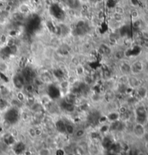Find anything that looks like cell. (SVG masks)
Instances as JSON below:
<instances>
[{"instance_id":"6da1fadb","label":"cell","mask_w":148,"mask_h":155,"mask_svg":"<svg viewBox=\"0 0 148 155\" xmlns=\"http://www.w3.org/2000/svg\"><path fill=\"white\" fill-rule=\"evenodd\" d=\"M145 61L140 59H136L133 61H131V72L133 75L140 76L145 73Z\"/></svg>"},{"instance_id":"7a4b0ae2","label":"cell","mask_w":148,"mask_h":155,"mask_svg":"<svg viewBox=\"0 0 148 155\" xmlns=\"http://www.w3.org/2000/svg\"><path fill=\"white\" fill-rule=\"evenodd\" d=\"M117 68L121 75H126L129 76L132 74L131 72V61L128 60L123 59L118 61L117 64Z\"/></svg>"},{"instance_id":"3957f363","label":"cell","mask_w":148,"mask_h":155,"mask_svg":"<svg viewBox=\"0 0 148 155\" xmlns=\"http://www.w3.org/2000/svg\"><path fill=\"white\" fill-rule=\"evenodd\" d=\"M132 133L135 137H137L138 139H142L147 136V130L145 125L135 123L132 127Z\"/></svg>"},{"instance_id":"277c9868","label":"cell","mask_w":148,"mask_h":155,"mask_svg":"<svg viewBox=\"0 0 148 155\" xmlns=\"http://www.w3.org/2000/svg\"><path fill=\"white\" fill-rule=\"evenodd\" d=\"M142 79H141L140 76H137V75H133V74H130L128 76V79H127V86L129 88L132 89V90H135L137 87L141 86L143 84Z\"/></svg>"},{"instance_id":"5b68a950","label":"cell","mask_w":148,"mask_h":155,"mask_svg":"<svg viewBox=\"0 0 148 155\" xmlns=\"http://www.w3.org/2000/svg\"><path fill=\"white\" fill-rule=\"evenodd\" d=\"M134 91V95L135 98L138 99V100H144L148 96V87L145 84H142L141 86L137 87V89L133 90Z\"/></svg>"},{"instance_id":"8992f818","label":"cell","mask_w":148,"mask_h":155,"mask_svg":"<svg viewBox=\"0 0 148 155\" xmlns=\"http://www.w3.org/2000/svg\"><path fill=\"white\" fill-rule=\"evenodd\" d=\"M37 76L43 84H51L53 79L54 78L52 72L49 70H44L41 71Z\"/></svg>"},{"instance_id":"52a82bcc","label":"cell","mask_w":148,"mask_h":155,"mask_svg":"<svg viewBox=\"0 0 148 155\" xmlns=\"http://www.w3.org/2000/svg\"><path fill=\"white\" fill-rule=\"evenodd\" d=\"M18 118H19V113L16 108L12 107L10 109H9L6 113L5 120L8 121L11 125L16 123L18 120Z\"/></svg>"},{"instance_id":"ba28073f","label":"cell","mask_w":148,"mask_h":155,"mask_svg":"<svg viewBox=\"0 0 148 155\" xmlns=\"http://www.w3.org/2000/svg\"><path fill=\"white\" fill-rule=\"evenodd\" d=\"M98 51L100 54L104 57H110L112 56L113 49L111 46L107 43H102L98 46Z\"/></svg>"},{"instance_id":"9c48e42d","label":"cell","mask_w":148,"mask_h":155,"mask_svg":"<svg viewBox=\"0 0 148 155\" xmlns=\"http://www.w3.org/2000/svg\"><path fill=\"white\" fill-rule=\"evenodd\" d=\"M12 84H13L15 89H17L18 91H22L23 90V88L25 85V82L20 72L15 74L12 76Z\"/></svg>"},{"instance_id":"30bf717a","label":"cell","mask_w":148,"mask_h":155,"mask_svg":"<svg viewBox=\"0 0 148 155\" xmlns=\"http://www.w3.org/2000/svg\"><path fill=\"white\" fill-rule=\"evenodd\" d=\"M113 59H115L117 62L121 60L125 59L126 58V50L123 49H118L116 50H113L112 56Z\"/></svg>"},{"instance_id":"8fae6325","label":"cell","mask_w":148,"mask_h":155,"mask_svg":"<svg viewBox=\"0 0 148 155\" xmlns=\"http://www.w3.org/2000/svg\"><path fill=\"white\" fill-rule=\"evenodd\" d=\"M106 119L108 120H109L111 123L116 121V120H120L119 119V113H118V111L112 110L107 115Z\"/></svg>"},{"instance_id":"7c38bea8","label":"cell","mask_w":148,"mask_h":155,"mask_svg":"<svg viewBox=\"0 0 148 155\" xmlns=\"http://www.w3.org/2000/svg\"><path fill=\"white\" fill-rule=\"evenodd\" d=\"M27 63H28V58H27V56L23 55L22 56H20V58L18 60V66H19V68L22 69L23 68L26 67L28 65Z\"/></svg>"},{"instance_id":"4fadbf2b","label":"cell","mask_w":148,"mask_h":155,"mask_svg":"<svg viewBox=\"0 0 148 155\" xmlns=\"http://www.w3.org/2000/svg\"><path fill=\"white\" fill-rule=\"evenodd\" d=\"M23 90H25V91L27 94L32 95L36 90V85L33 84V82L32 83H27V84H25Z\"/></svg>"},{"instance_id":"5bb4252c","label":"cell","mask_w":148,"mask_h":155,"mask_svg":"<svg viewBox=\"0 0 148 155\" xmlns=\"http://www.w3.org/2000/svg\"><path fill=\"white\" fill-rule=\"evenodd\" d=\"M104 98L108 103H110V102H113V100L115 98V93H113V90H106Z\"/></svg>"},{"instance_id":"9a60e30c","label":"cell","mask_w":148,"mask_h":155,"mask_svg":"<svg viewBox=\"0 0 148 155\" xmlns=\"http://www.w3.org/2000/svg\"><path fill=\"white\" fill-rule=\"evenodd\" d=\"M56 128L60 133H65V122L62 120H58L56 123Z\"/></svg>"},{"instance_id":"2e32d148","label":"cell","mask_w":148,"mask_h":155,"mask_svg":"<svg viewBox=\"0 0 148 155\" xmlns=\"http://www.w3.org/2000/svg\"><path fill=\"white\" fill-rule=\"evenodd\" d=\"M75 131L74 125L71 123L65 122V133L69 135H73Z\"/></svg>"},{"instance_id":"e0dca14e","label":"cell","mask_w":148,"mask_h":155,"mask_svg":"<svg viewBox=\"0 0 148 155\" xmlns=\"http://www.w3.org/2000/svg\"><path fill=\"white\" fill-rule=\"evenodd\" d=\"M85 131L83 128H80V129H77V131H74V135L76 136V137H78V138H80V137H82V136L85 135Z\"/></svg>"},{"instance_id":"ac0fdd59","label":"cell","mask_w":148,"mask_h":155,"mask_svg":"<svg viewBox=\"0 0 148 155\" xmlns=\"http://www.w3.org/2000/svg\"><path fill=\"white\" fill-rule=\"evenodd\" d=\"M40 155H49V150L46 149H44L41 150V152H40Z\"/></svg>"},{"instance_id":"d6986e66","label":"cell","mask_w":148,"mask_h":155,"mask_svg":"<svg viewBox=\"0 0 148 155\" xmlns=\"http://www.w3.org/2000/svg\"><path fill=\"white\" fill-rule=\"evenodd\" d=\"M145 73L148 74V60L145 61Z\"/></svg>"},{"instance_id":"ffe728a7","label":"cell","mask_w":148,"mask_h":155,"mask_svg":"<svg viewBox=\"0 0 148 155\" xmlns=\"http://www.w3.org/2000/svg\"><path fill=\"white\" fill-rule=\"evenodd\" d=\"M2 123V117H1V115H0V124Z\"/></svg>"},{"instance_id":"44dd1931","label":"cell","mask_w":148,"mask_h":155,"mask_svg":"<svg viewBox=\"0 0 148 155\" xmlns=\"http://www.w3.org/2000/svg\"><path fill=\"white\" fill-rule=\"evenodd\" d=\"M147 30H148V25H147Z\"/></svg>"}]
</instances>
